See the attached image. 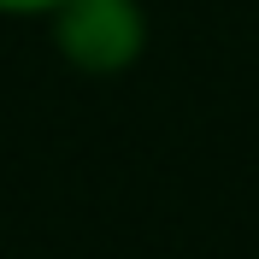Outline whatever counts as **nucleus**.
<instances>
[{
  "mask_svg": "<svg viewBox=\"0 0 259 259\" xmlns=\"http://www.w3.org/2000/svg\"><path fill=\"white\" fill-rule=\"evenodd\" d=\"M59 48L82 71H118L142 48V12L130 0H65L59 12Z\"/></svg>",
  "mask_w": 259,
  "mask_h": 259,
  "instance_id": "obj_1",
  "label": "nucleus"
},
{
  "mask_svg": "<svg viewBox=\"0 0 259 259\" xmlns=\"http://www.w3.org/2000/svg\"><path fill=\"white\" fill-rule=\"evenodd\" d=\"M41 6H65V0H0V12H41Z\"/></svg>",
  "mask_w": 259,
  "mask_h": 259,
  "instance_id": "obj_2",
  "label": "nucleus"
}]
</instances>
